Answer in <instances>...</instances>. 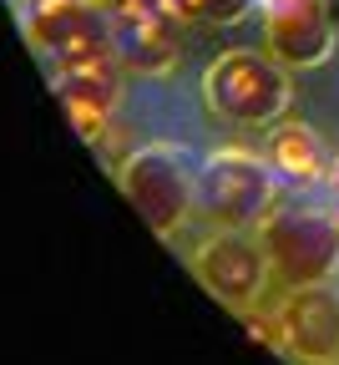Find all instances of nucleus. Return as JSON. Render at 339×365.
<instances>
[{
  "mask_svg": "<svg viewBox=\"0 0 339 365\" xmlns=\"http://www.w3.org/2000/svg\"><path fill=\"white\" fill-rule=\"evenodd\" d=\"M259 244L268 254L273 284H329L339 274V218L334 208L314 203H273V213L259 223Z\"/></svg>",
  "mask_w": 339,
  "mask_h": 365,
  "instance_id": "7ed1b4c3",
  "label": "nucleus"
},
{
  "mask_svg": "<svg viewBox=\"0 0 339 365\" xmlns=\"http://www.w3.org/2000/svg\"><path fill=\"white\" fill-rule=\"evenodd\" d=\"M249 11H259V0H177V16L187 26H233Z\"/></svg>",
  "mask_w": 339,
  "mask_h": 365,
  "instance_id": "f8f14e48",
  "label": "nucleus"
},
{
  "mask_svg": "<svg viewBox=\"0 0 339 365\" xmlns=\"http://www.w3.org/2000/svg\"><path fill=\"white\" fill-rule=\"evenodd\" d=\"M278 203V173L268 158L218 148L198 168V218L213 228H259Z\"/></svg>",
  "mask_w": 339,
  "mask_h": 365,
  "instance_id": "20e7f679",
  "label": "nucleus"
},
{
  "mask_svg": "<svg viewBox=\"0 0 339 365\" xmlns=\"http://www.w3.org/2000/svg\"><path fill=\"white\" fill-rule=\"evenodd\" d=\"M268 168L278 173V182H288V188H309V182H324L329 178V163L324 148H319V137L299 122H283L273 137H268Z\"/></svg>",
  "mask_w": 339,
  "mask_h": 365,
  "instance_id": "9b49d317",
  "label": "nucleus"
},
{
  "mask_svg": "<svg viewBox=\"0 0 339 365\" xmlns=\"http://www.w3.org/2000/svg\"><path fill=\"white\" fill-rule=\"evenodd\" d=\"M187 264H192V279L233 314L259 309L268 284H273L268 254H264L259 234H249V228H218L213 239H203L198 249H192Z\"/></svg>",
  "mask_w": 339,
  "mask_h": 365,
  "instance_id": "423d86ee",
  "label": "nucleus"
},
{
  "mask_svg": "<svg viewBox=\"0 0 339 365\" xmlns=\"http://www.w3.org/2000/svg\"><path fill=\"white\" fill-rule=\"evenodd\" d=\"M51 91L61 102V117L71 122V132L81 143H102L117 122L122 107V86H117V61L112 66H71V71H51Z\"/></svg>",
  "mask_w": 339,
  "mask_h": 365,
  "instance_id": "1a4fd4ad",
  "label": "nucleus"
},
{
  "mask_svg": "<svg viewBox=\"0 0 339 365\" xmlns=\"http://www.w3.org/2000/svg\"><path fill=\"white\" fill-rule=\"evenodd\" d=\"M278 319V350L299 365H329L339 360V294L329 284H299L273 309Z\"/></svg>",
  "mask_w": 339,
  "mask_h": 365,
  "instance_id": "6e6552de",
  "label": "nucleus"
},
{
  "mask_svg": "<svg viewBox=\"0 0 339 365\" xmlns=\"http://www.w3.org/2000/svg\"><path fill=\"white\" fill-rule=\"evenodd\" d=\"M288 66H278L268 51H223L203 71V102L223 122L268 127L288 112Z\"/></svg>",
  "mask_w": 339,
  "mask_h": 365,
  "instance_id": "39448f33",
  "label": "nucleus"
},
{
  "mask_svg": "<svg viewBox=\"0 0 339 365\" xmlns=\"http://www.w3.org/2000/svg\"><path fill=\"white\" fill-rule=\"evenodd\" d=\"M264 46L288 71L319 66L334 51V11L329 0H259Z\"/></svg>",
  "mask_w": 339,
  "mask_h": 365,
  "instance_id": "0eeeda50",
  "label": "nucleus"
},
{
  "mask_svg": "<svg viewBox=\"0 0 339 365\" xmlns=\"http://www.w3.org/2000/svg\"><path fill=\"white\" fill-rule=\"evenodd\" d=\"M324 188H329V208H334V218H339V158L329 163V178H324Z\"/></svg>",
  "mask_w": 339,
  "mask_h": 365,
  "instance_id": "4468645a",
  "label": "nucleus"
},
{
  "mask_svg": "<svg viewBox=\"0 0 339 365\" xmlns=\"http://www.w3.org/2000/svg\"><path fill=\"white\" fill-rule=\"evenodd\" d=\"M21 36L31 41V51L51 66H112V16L102 11V0H16Z\"/></svg>",
  "mask_w": 339,
  "mask_h": 365,
  "instance_id": "f03ea898",
  "label": "nucleus"
},
{
  "mask_svg": "<svg viewBox=\"0 0 339 365\" xmlns=\"http://www.w3.org/2000/svg\"><path fill=\"white\" fill-rule=\"evenodd\" d=\"M182 26L177 16H117L112 21V46L117 66L137 76H167L182 56Z\"/></svg>",
  "mask_w": 339,
  "mask_h": 365,
  "instance_id": "9d476101",
  "label": "nucleus"
},
{
  "mask_svg": "<svg viewBox=\"0 0 339 365\" xmlns=\"http://www.w3.org/2000/svg\"><path fill=\"white\" fill-rule=\"evenodd\" d=\"M102 11L117 16H177V0H102ZM182 21V16H177Z\"/></svg>",
  "mask_w": 339,
  "mask_h": 365,
  "instance_id": "ddd939ff",
  "label": "nucleus"
},
{
  "mask_svg": "<svg viewBox=\"0 0 339 365\" xmlns=\"http://www.w3.org/2000/svg\"><path fill=\"white\" fill-rule=\"evenodd\" d=\"M117 188L157 239H177L182 223L198 218V168L172 143L127 153L117 163Z\"/></svg>",
  "mask_w": 339,
  "mask_h": 365,
  "instance_id": "f257e3e1",
  "label": "nucleus"
},
{
  "mask_svg": "<svg viewBox=\"0 0 339 365\" xmlns=\"http://www.w3.org/2000/svg\"><path fill=\"white\" fill-rule=\"evenodd\" d=\"M329 365H339V360H329Z\"/></svg>",
  "mask_w": 339,
  "mask_h": 365,
  "instance_id": "2eb2a0df",
  "label": "nucleus"
}]
</instances>
